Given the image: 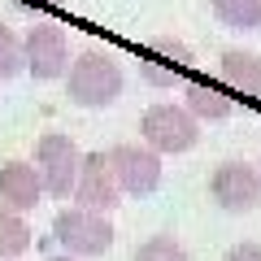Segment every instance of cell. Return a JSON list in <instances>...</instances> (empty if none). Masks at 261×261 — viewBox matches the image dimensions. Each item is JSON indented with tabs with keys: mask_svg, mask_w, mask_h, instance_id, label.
Segmentation results:
<instances>
[{
	"mask_svg": "<svg viewBox=\"0 0 261 261\" xmlns=\"http://www.w3.org/2000/svg\"><path fill=\"white\" fill-rule=\"evenodd\" d=\"M65 92L79 109H105L122 96V65L113 61L105 48H87L74 57L70 74H65Z\"/></svg>",
	"mask_w": 261,
	"mask_h": 261,
	"instance_id": "6da1fadb",
	"label": "cell"
},
{
	"mask_svg": "<svg viewBox=\"0 0 261 261\" xmlns=\"http://www.w3.org/2000/svg\"><path fill=\"white\" fill-rule=\"evenodd\" d=\"M113 222L109 214H96V209L70 205L53 218V240L61 244L70 257H105L113 248Z\"/></svg>",
	"mask_w": 261,
	"mask_h": 261,
	"instance_id": "7a4b0ae2",
	"label": "cell"
},
{
	"mask_svg": "<svg viewBox=\"0 0 261 261\" xmlns=\"http://www.w3.org/2000/svg\"><path fill=\"white\" fill-rule=\"evenodd\" d=\"M35 170L44 178V192L57 196V200H70L79 183V170H83V152L70 135L61 130H48L35 140Z\"/></svg>",
	"mask_w": 261,
	"mask_h": 261,
	"instance_id": "3957f363",
	"label": "cell"
},
{
	"mask_svg": "<svg viewBox=\"0 0 261 261\" xmlns=\"http://www.w3.org/2000/svg\"><path fill=\"white\" fill-rule=\"evenodd\" d=\"M196 122L200 118H192L183 105H152L140 118V135H144V144L152 152H187L200 140V126Z\"/></svg>",
	"mask_w": 261,
	"mask_h": 261,
	"instance_id": "277c9868",
	"label": "cell"
},
{
	"mask_svg": "<svg viewBox=\"0 0 261 261\" xmlns=\"http://www.w3.org/2000/svg\"><path fill=\"white\" fill-rule=\"evenodd\" d=\"M209 196L226 214H252L261 205V170L244 161H222L209 174Z\"/></svg>",
	"mask_w": 261,
	"mask_h": 261,
	"instance_id": "5b68a950",
	"label": "cell"
},
{
	"mask_svg": "<svg viewBox=\"0 0 261 261\" xmlns=\"http://www.w3.org/2000/svg\"><path fill=\"white\" fill-rule=\"evenodd\" d=\"M27 48V74L39 83H53V79L70 74V44H65V31L53 22H35L22 39Z\"/></svg>",
	"mask_w": 261,
	"mask_h": 261,
	"instance_id": "8992f818",
	"label": "cell"
},
{
	"mask_svg": "<svg viewBox=\"0 0 261 261\" xmlns=\"http://www.w3.org/2000/svg\"><path fill=\"white\" fill-rule=\"evenodd\" d=\"M109 166L118 178L122 196H148L161 187V152H152L148 144H118L109 148Z\"/></svg>",
	"mask_w": 261,
	"mask_h": 261,
	"instance_id": "52a82bcc",
	"label": "cell"
},
{
	"mask_svg": "<svg viewBox=\"0 0 261 261\" xmlns=\"http://www.w3.org/2000/svg\"><path fill=\"white\" fill-rule=\"evenodd\" d=\"M74 205L96 209V214H113L122 205V187L113 178L109 152H83V170H79V183H74Z\"/></svg>",
	"mask_w": 261,
	"mask_h": 261,
	"instance_id": "ba28073f",
	"label": "cell"
},
{
	"mask_svg": "<svg viewBox=\"0 0 261 261\" xmlns=\"http://www.w3.org/2000/svg\"><path fill=\"white\" fill-rule=\"evenodd\" d=\"M192 65H196V57H192V48H187L183 39L161 35L140 53V79L148 87H174Z\"/></svg>",
	"mask_w": 261,
	"mask_h": 261,
	"instance_id": "9c48e42d",
	"label": "cell"
},
{
	"mask_svg": "<svg viewBox=\"0 0 261 261\" xmlns=\"http://www.w3.org/2000/svg\"><path fill=\"white\" fill-rule=\"evenodd\" d=\"M44 196V178H39L35 161H5L0 166V200L18 214H31Z\"/></svg>",
	"mask_w": 261,
	"mask_h": 261,
	"instance_id": "30bf717a",
	"label": "cell"
},
{
	"mask_svg": "<svg viewBox=\"0 0 261 261\" xmlns=\"http://www.w3.org/2000/svg\"><path fill=\"white\" fill-rule=\"evenodd\" d=\"M222 83L231 92L248 96V100H261V57L244 53V48H226L222 53Z\"/></svg>",
	"mask_w": 261,
	"mask_h": 261,
	"instance_id": "8fae6325",
	"label": "cell"
},
{
	"mask_svg": "<svg viewBox=\"0 0 261 261\" xmlns=\"http://www.w3.org/2000/svg\"><path fill=\"white\" fill-rule=\"evenodd\" d=\"M187 113L205 122H226L235 113V100L218 83H187Z\"/></svg>",
	"mask_w": 261,
	"mask_h": 261,
	"instance_id": "7c38bea8",
	"label": "cell"
},
{
	"mask_svg": "<svg viewBox=\"0 0 261 261\" xmlns=\"http://www.w3.org/2000/svg\"><path fill=\"white\" fill-rule=\"evenodd\" d=\"M27 248H31L27 214H18V209H9L5 200H0V261H18Z\"/></svg>",
	"mask_w": 261,
	"mask_h": 261,
	"instance_id": "4fadbf2b",
	"label": "cell"
},
{
	"mask_svg": "<svg viewBox=\"0 0 261 261\" xmlns=\"http://www.w3.org/2000/svg\"><path fill=\"white\" fill-rule=\"evenodd\" d=\"M214 18L231 31H257L261 27V0H214Z\"/></svg>",
	"mask_w": 261,
	"mask_h": 261,
	"instance_id": "5bb4252c",
	"label": "cell"
},
{
	"mask_svg": "<svg viewBox=\"0 0 261 261\" xmlns=\"http://www.w3.org/2000/svg\"><path fill=\"white\" fill-rule=\"evenodd\" d=\"M130 261H187V248L170 231H161V235H148V240L135 248V257H130Z\"/></svg>",
	"mask_w": 261,
	"mask_h": 261,
	"instance_id": "9a60e30c",
	"label": "cell"
},
{
	"mask_svg": "<svg viewBox=\"0 0 261 261\" xmlns=\"http://www.w3.org/2000/svg\"><path fill=\"white\" fill-rule=\"evenodd\" d=\"M22 70H27V48H22V39L0 22V83L13 79V74H22Z\"/></svg>",
	"mask_w": 261,
	"mask_h": 261,
	"instance_id": "2e32d148",
	"label": "cell"
},
{
	"mask_svg": "<svg viewBox=\"0 0 261 261\" xmlns=\"http://www.w3.org/2000/svg\"><path fill=\"white\" fill-rule=\"evenodd\" d=\"M222 261H261V244L244 240V244H235V248H226V257H222Z\"/></svg>",
	"mask_w": 261,
	"mask_h": 261,
	"instance_id": "e0dca14e",
	"label": "cell"
},
{
	"mask_svg": "<svg viewBox=\"0 0 261 261\" xmlns=\"http://www.w3.org/2000/svg\"><path fill=\"white\" fill-rule=\"evenodd\" d=\"M48 261H83V257H70V252H57V257H48Z\"/></svg>",
	"mask_w": 261,
	"mask_h": 261,
	"instance_id": "ac0fdd59",
	"label": "cell"
},
{
	"mask_svg": "<svg viewBox=\"0 0 261 261\" xmlns=\"http://www.w3.org/2000/svg\"><path fill=\"white\" fill-rule=\"evenodd\" d=\"M35 5H65V0H35Z\"/></svg>",
	"mask_w": 261,
	"mask_h": 261,
	"instance_id": "d6986e66",
	"label": "cell"
},
{
	"mask_svg": "<svg viewBox=\"0 0 261 261\" xmlns=\"http://www.w3.org/2000/svg\"><path fill=\"white\" fill-rule=\"evenodd\" d=\"M257 170H261V166H257Z\"/></svg>",
	"mask_w": 261,
	"mask_h": 261,
	"instance_id": "ffe728a7",
	"label": "cell"
}]
</instances>
